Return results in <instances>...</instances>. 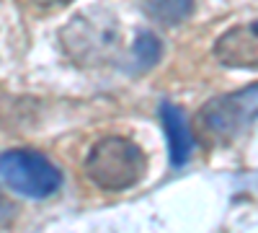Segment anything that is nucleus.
<instances>
[{
  "mask_svg": "<svg viewBox=\"0 0 258 233\" xmlns=\"http://www.w3.org/2000/svg\"><path fill=\"white\" fill-rule=\"evenodd\" d=\"M0 179L18 195L44 200L59 189L62 171L44 153L29 151V148H13V151L0 153Z\"/></svg>",
  "mask_w": 258,
  "mask_h": 233,
  "instance_id": "f03ea898",
  "label": "nucleus"
},
{
  "mask_svg": "<svg viewBox=\"0 0 258 233\" xmlns=\"http://www.w3.org/2000/svg\"><path fill=\"white\" fill-rule=\"evenodd\" d=\"M0 205H3V200H0Z\"/></svg>",
  "mask_w": 258,
  "mask_h": 233,
  "instance_id": "6e6552de",
  "label": "nucleus"
},
{
  "mask_svg": "<svg viewBox=\"0 0 258 233\" xmlns=\"http://www.w3.org/2000/svg\"><path fill=\"white\" fill-rule=\"evenodd\" d=\"M147 158L129 137H103L85 158V176L103 192H124L142 181Z\"/></svg>",
  "mask_w": 258,
  "mask_h": 233,
  "instance_id": "f257e3e1",
  "label": "nucleus"
},
{
  "mask_svg": "<svg viewBox=\"0 0 258 233\" xmlns=\"http://www.w3.org/2000/svg\"><path fill=\"white\" fill-rule=\"evenodd\" d=\"M214 57L225 68H258V21L238 24L214 41Z\"/></svg>",
  "mask_w": 258,
  "mask_h": 233,
  "instance_id": "20e7f679",
  "label": "nucleus"
},
{
  "mask_svg": "<svg viewBox=\"0 0 258 233\" xmlns=\"http://www.w3.org/2000/svg\"><path fill=\"white\" fill-rule=\"evenodd\" d=\"M145 11L160 24H181L194 11V0H145Z\"/></svg>",
  "mask_w": 258,
  "mask_h": 233,
  "instance_id": "423d86ee",
  "label": "nucleus"
},
{
  "mask_svg": "<svg viewBox=\"0 0 258 233\" xmlns=\"http://www.w3.org/2000/svg\"><path fill=\"white\" fill-rule=\"evenodd\" d=\"M160 52H163V47H160L158 36H155V34H150V31H142L140 39L135 41V57L140 60V65H142V68L155 65V62L160 60Z\"/></svg>",
  "mask_w": 258,
  "mask_h": 233,
  "instance_id": "0eeeda50",
  "label": "nucleus"
},
{
  "mask_svg": "<svg viewBox=\"0 0 258 233\" xmlns=\"http://www.w3.org/2000/svg\"><path fill=\"white\" fill-rule=\"evenodd\" d=\"M160 119L165 127V135H168L170 166L181 168V166H186V161L191 158V151H194V135H191V127L186 122V114L178 107H173V104L163 101L160 104Z\"/></svg>",
  "mask_w": 258,
  "mask_h": 233,
  "instance_id": "39448f33",
  "label": "nucleus"
},
{
  "mask_svg": "<svg viewBox=\"0 0 258 233\" xmlns=\"http://www.w3.org/2000/svg\"><path fill=\"white\" fill-rule=\"evenodd\" d=\"M255 117H258V83L243 91H232L212 99L199 112L204 132L220 140H232L235 135H240L253 124Z\"/></svg>",
  "mask_w": 258,
  "mask_h": 233,
  "instance_id": "7ed1b4c3",
  "label": "nucleus"
}]
</instances>
